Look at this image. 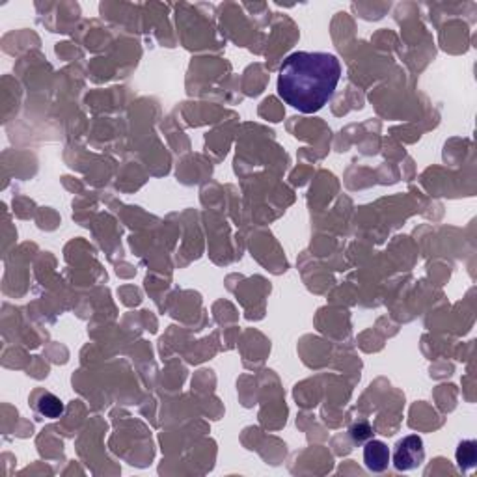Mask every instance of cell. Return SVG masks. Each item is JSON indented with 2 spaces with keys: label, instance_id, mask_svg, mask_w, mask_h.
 <instances>
[{
  "label": "cell",
  "instance_id": "6da1fadb",
  "mask_svg": "<svg viewBox=\"0 0 477 477\" xmlns=\"http://www.w3.org/2000/svg\"><path fill=\"white\" fill-rule=\"evenodd\" d=\"M341 79V63L328 53L289 54L280 66L278 95L299 112L314 114L332 99Z\"/></svg>",
  "mask_w": 477,
  "mask_h": 477
},
{
  "label": "cell",
  "instance_id": "7a4b0ae2",
  "mask_svg": "<svg viewBox=\"0 0 477 477\" xmlns=\"http://www.w3.org/2000/svg\"><path fill=\"white\" fill-rule=\"evenodd\" d=\"M425 461V447L423 440L418 435L404 436L403 440L397 442L395 451H393V466L399 472H410L421 466Z\"/></svg>",
  "mask_w": 477,
  "mask_h": 477
},
{
  "label": "cell",
  "instance_id": "3957f363",
  "mask_svg": "<svg viewBox=\"0 0 477 477\" xmlns=\"http://www.w3.org/2000/svg\"><path fill=\"white\" fill-rule=\"evenodd\" d=\"M364 462H366L367 470H371V472H384L390 464L388 446L380 440H367L366 447H364Z\"/></svg>",
  "mask_w": 477,
  "mask_h": 477
},
{
  "label": "cell",
  "instance_id": "277c9868",
  "mask_svg": "<svg viewBox=\"0 0 477 477\" xmlns=\"http://www.w3.org/2000/svg\"><path fill=\"white\" fill-rule=\"evenodd\" d=\"M477 461V444L476 440H464L457 447V464L462 472L476 466Z\"/></svg>",
  "mask_w": 477,
  "mask_h": 477
},
{
  "label": "cell",
  "instance_id": "5b68a950",
  "mask_svg": "<svg viewBox=\"0 0 477 477\" xmlns=\"http://www.w3.org/2000/svg\"><path fill=\"white\" fill-rule=\"evenodd\" d=\"M37 412L45 418H60L63 414V403L53 393H43L37 401Z\"/></svg>",
  "mask_w": 477,
  "mask_h": 477
},
{
  "label": "cell",
  "instance_id": "8992f818",
  "mask_svg": "<svg viewBox=\"0 0 477 477\" xmlns=\"http://www.w3.org/2000/svg\"><path fill=\"white\" fill-rule=\"evenodd\" d=\"M351 436L352 440L357 442V444H362V442L371 440L373 438V429L369 423H358L354 427H351Z\"/></svg>",
  "mask_w": 477,
  "mask_h": 477
}]
</instances>
